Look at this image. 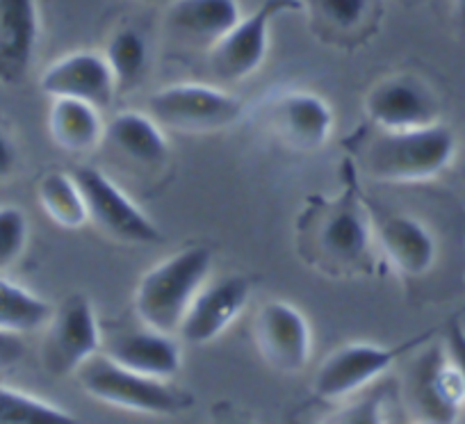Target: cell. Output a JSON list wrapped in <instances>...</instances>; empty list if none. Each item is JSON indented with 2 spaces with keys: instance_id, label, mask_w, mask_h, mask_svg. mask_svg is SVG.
<instances>
[{
  "instance_id": "cell-18",
  "label": "cell",
  "mask_w": 465,
  "mask_h": 424,
  "mask_svg": "<svg viewBox=\"0 0 465 424\" xmlns=\"http://www.w3.org/2000/svg\"><path fill=\"white\" fill-rule=\"evenodd\" d=\"M101 354L122 368L151 379L172 381L183 365L178 342L169 333H160L142 324V329L116 331L103 338Z\"/></svg>"
},
{
  "instance_id": "cell-19",
  "label": "cell",
  "mask_w": 465,
  "mask_h": 424,
  "mask_svg": "<svg viewBox=\"0 0 465 424\" xmlns=\"http://www.w3.org/2000/svg\"><path fill=\"white\" fill-rule=\"evenodd\" d=\"M240 19L238 0H172L163 25L173 42L210 51Z\"/></svg>"
},
{
  "instance_id": "cell-5",
  "label": "cell",
  "mask_w": 465,
  "mask_h": 424,
  "mask_svg": "<svg viewBox=\"0 0 465 424\" xmlns=\"http://www.w3.org/2000/svg\"><path fill=\"white\" fill-rule=\"evenodd\" d=\"M258 126L292 153H315L329 144L335 128L331 103L311 89L288 87L256 103Z\"/></svg>"
},
{
  "instance_id": "cell-33",
  "label": "cell",
  "mask_w": 465,
  "mask_h": 424,
  "mask_svg": "<svg viewBox=\"0 0 465 424\" xmlns=\"http://www.w3.org/2000/svg\"><path fill=\"white\" fill-rule=\"evenodd\" d=\"M137 3H151V0H137Z\"/></svg>"
},
{
  "instance_id": "cell-13",
  "label": "cell",
  "mask_w": 465,
  "mask_h": 424,
  "mask_svg": "<svg viewBox=\"0 0 465 424\" xmlns=\"http://www.w3.org/2000/svg\"><path fill=\"white\" fill-rule=\"evenodd\" d=\"M406 347H383L374 342H349L338 347L317 368L312 390L324 401H342L386 374Z\"/></svg>"
},
{
  "instance_id": "cell-28",
  "label": "cell",
  "mask_w": 465,
  "mask_h": 424,
  "mask_svg": "<svg viewBox=\"0 0 465 424\" xmlns=\"http://www.w3.org/2000/svg\"><path fill=\"white\" fill-rule=\"evenodd\" d=\"M320 424H388L386 404L377 395L361 397L335 409Z\"/></svg>"
},
{
  "instance_id": "cell-3",
  "label": "cell",
  "mask_w": 465,
  "mask_h": 424,
  "mask_svg": "<svg viewBox=\"0 0 465 424\" xmlns=\"http://www.w3.org/2000/svg\"><path fill=\"white\" fill-rule=\"evenodd\" d=\"M214 256L208 247H185L155 262L137 281L133 306L144 327L178 333L187 308L213 274Z\"/></svg>"
},
{
  "instance_id": "cell-1",
  "label": "cell",
  "mask_w": 465,
  "mask_h": 424,
  "mask_svg": "<svg viewBox=\"0 0 465 424\" xmlns=\"http://www.w3.org/2000/svg\"><path fill=\"white\" fill-rule=\"evenodd\" d=\"M297 253L331 279H368L379 270L374 220L351 187L311 196L297 215Z\"/></svg>"
},
{
  "instance_id": "cell-17",
  "label": "cell",
  "mask_w": 465,
  "mask_h": 424,
  "mask_svg": "<svg viewBox=\"0 0 465 424\" xmlns=\"http://www.w3.org/2000/svg\"><path fill=\"white\" fill-rule=\"evenodd\" d=\"M374 235L379 253L406 279H422L436 265L438 242L418 217L406 212L383 215L374 222Z\"/></svg>"
},
{
  "instance_id": "cell-25",
  "label": "cell",
  "mask_w": 465,
  "mask_h": 424,
  "mask_svg": "<svg viewBox=\"0 0 465 424\" xmlns=\"http://www.w3.org/2000/svg\"><path fill=\"white\" fill-rule=\"evenodd\" d=\"M53 306L39 294L0 274V329L12 333L39 331L48 324Z\"/></svg>"
},
{
  "instance_id": "cell-8",
  "label": "cell",
  "mask_w": 465,
  "mask_h": 424,
  "mask_svg": "<svg viewBox=\"0 0 465 424\" xmlns=\"http://www.w3.org/2000/svg\"><path fill=\"white\" fill-rule=\"evenodd\" d=\"M101 324L87 294H69L53 306L42 340V365L51 377H75L89 359L101 354Z\"/></svg>"
},
{
  "instance_id": "cell-22",
  "label": "cell",
  "mask_w": 465,
  "mask_h": 424,
  "mask_svg": "<svg viewBox=\"0 0 465 424\" xmlns=\"http://www.w3.org/2000/svg\"><path fill=\"white\" fill-rule=\"evenodd\" d=\"M101 110L74 98H53L48 108V135L57 149L74 155L92 153L103 144Z\"/></svg>"
},
{
  "instance_id": "cell-12",
  "label": "cell",
  "mask_w": 465,
  "mask_h": 424,
  "mask_svg": "<svg viewBox=\"0 0 465 424\" xmlns=\"http://www.w3.org/2000/svg\"><path fill=\"white\" fill-rule=\"evenodd\" d=\"M409 401L422 424H456L465 386L447 350L429 347L415 359L409 372Z\"/></svg>"
},
{
  "instance_id": "cell-15",
  "label": "cell",
  "mask_w": 465,
  "mask_h": 424,
  "mask_svg": "<svg viewBox=\"0 0 465 424\" xmlns=\"http://www.w3.org/2000/svg\"><path fill=\"white\" fill-rule=\"evenodd\" d=\"M39 87L48 98H74L94 108H107L116 96V84L107 60L98 51H74L46 66Z\"/></svg>"
},
{
  "instance_id": "cell-21",
  "label": "cell",
  "mask_w": 465,
  "mask_h": 424,
  "mask_svg": "<svg viewBox=\"0 0 465 424\" xmlns=\"http://www.w3.org/2000/svg\"><path fill=\"white\" fill-rule=\"evenodd\" d=\"M312 33L331 46L359 44L377 19L379 0H302Z\"/></svg>"
},
{
  "instance_id": "cell-16",
  "label": "cell",
  "mask_w": 465,
  "mask_h": 424,
  "mask_svg": "<svg viewBox=\"0 0 465 424\" xmlns=\"http://www.w3.org/2000/svg\"><path fill=\"white\" fill-rule=\"evenodd\" d=\"M42 16L37 0H0V84L16 87L37 60Z\"/></svg>"
},
{
  "instance_id": "cell-9",
  "label": "cell",
  "mask_w": 465,
  "mask_h": 424,
  "mask_svg": "<svg viewBox=\"0 0 465 424\" xmlns=\"http://www.w3.org/2000/svg\"><path fill=\"white\" fill-rule=\"evenodd\" d=\"M302 10V0H262L208 51V66L214 78L223 84H235L256 74L267 60L274 19L299 15Z\"/></svg>"
},
{
  "instance_id": "cell-32",
  "label": "cell",
  "mask_w": 465,
  "mask_h": 424,
  "mask_svg": "<svg viewBox=\"0 0 465 424\" xmlns=\"http://www.w3.org/2000/svg\"><path fill=\"white\" fill-rule=\"evenodd\" d=\"M454 21L459 30L465 33V0H454Z\"/></svg>"
},
{
  "instance_id": "cell-27",
  "label": "cell",
  "mask_w": 465,
  "mask_h": 424,
  "mask_svg": "<svg viewBox=\"0 0 465 424\" xmlns=\"http://www.w3.org/2000/svg\"><path fill=\"white\" fill-rule=\"evenodd\" d=\"M28 217L16 205H0V274L10 270L28 247Z\"/></svg>"
},
{
  "instance_id": "cell-10",
  "label": "cell",
  "mask_w": 465,
  "mask_h": 424,
  "mask_svg": "<svg viewBox=\"0 0 465 424\" xmlns=\"http://www.w3.org/2000/svg\"><path fill=\"white\" fill-rule=\"evenodd\" d=\"M363 110L379 131H415L436 126L442 117L440 98L413 74L379 80L365 96Z\"/></svg>"
},
{
  "instance_id": "cell-29",
  "label": "cell",
  "mask_w": 465,
  "mask_h": 424,
  "mask_svg": "<svg viewBox=\"0 0 465 424\" xmlns=\"http://www.w3.org/2000/svg\"><path fill=\"white\" fill-rule=\"evenodd\" d=\"M19 146L12 140L10 133L0 126V182H7L10 178H15V173L19 172Z\"/></svg>"
},
{
  "instance_id": "cell-6",
  "label": "cell",
  "mask_w": 465,
  "mask_h": 424,
  "mask_svg": "<svg viewBox=\"0 0 465 424\" xmlns=\"http://www.w3.org/2000/svg\"><path fill=\"white\" fill-rule=\"evenodd\" d=\"M146 113L163 128L178 133H217L247 117V105L223 87L173 83L146 98Z\"/></svg>"
},
{
  "instance_id": "cell-2",
  "label": "cell",
  "mask_w": 465,
  "mask_h": 424,
  "mask_svg": "<svg viewBox=\"0 0 465 424\" xmlns=\"http://www.w3.org/2000/svg\"><path fill=\"white\" fill-rule=\"evenodd\" d=\"M456 155V137L445 123L415 131H379L359 151L361 172L377 182L413 185L440 176Z\"/></svg>"
},
{
  "instance_id": "cell-34",
  "label": "cell",
  "mask_w": 465,
  "mask_h": 424,
  "mask_svg": "<svg viewBox=\"0 0 465 424\" xmlns=\"http://www.w3.org/2000/svg\"><path fill=\"white\" fill-rule=\"evenodd\" d=\"M232 424H249V422H232Z\"/></svg>"
},
{
  "instance_id": "cell-7",
  "label": "cell",
  "mask_w": 465,
  "mask_h": 424,
  "mask_svg": "<svg viewBox=\"0 0 465 424\" xmlns=\"http://www.w3.org/2000/svg\"><path fill=\"white\" fill-rule=\"evenodd\" d=\"M71 176L83 192L89 222L103 235L135 247L163 242V229L103 169L78 164Z\"/></svg>"
},
{
  "instance_id": "cell-23",
  "label": "cell",
  "mask_w": 465,
  "mask_h": 424,
  "mask_svg": "<svg viewBox=\"0 0 465 424\" xmlns=\"http://www.w3.org/2000/svg\"><path fill=\"white\" fill-rule=\"evenodd\" d=\"M107 66L114 78L116 94L135 92L149 71V44L146 37L133 25H119L105 44Z\"/></svg>"
},
{
  "instance_id": "cell-14",
  "label": "cell",
  "mask_w": 465,
  "mask_h": 424,
  "mask_svg": "<svg viewBox=\"0 0 465 424\" xmlns=\"http://www.w3.org/2000/svg\"><path fill=\"white\" fill-rule=\"evenodd\" d=\"M249 299L252 283L247 276L226 274L210 279L187 308L178 336L190 345H208L217 340L242 315Z\"/></svg>"
},
{
  "instance_id": "cell-30",
  "label": "cell",
  "mask_w": 465,
  "mask_h": 424,
  "mask_svg": "<svg viewBox=\"0 0 465 424\" xmlns=\"http://www.w3.org/2000/svg\"><path fill=\"white\" fill-rule=\"evenodd\" d=\"M25 354V342L21 333L3 331L0 329V370H7L19 363Z\"/></svg>"
},
{
  "instance_id": "cell-20",
  "label": "cell",
  "mask_w": 465,
  "mask_h": 424,
  "mask_svg": "<svg viewBox=\"0 0 465 424\" xmlns=\"http://www.w3.org/2000/svg\"><path fill=\"white\" fill-rule=\"evenodd\" d=\"M103 144L119 160H126L131 167L142 172L163 169L169 160V142L163 126L140 110L116 113L105 123Z\"/></svg>"
},
{
  "instance_id": "cell-11",
  "label": "cell",
  "mask_w": 465,
  "mask_h": 424,
  "mask_svg": "<svg viewBox=\"0 0 465 424\" xmlns=\"http://www.w3.org/2000/svg\"><path fill=\"white\" fill-rule=\"evenodd\" d=\"M253 340L262 360L281 374H299L311 360V324L294 303L283 299H272L258 308Z\"/></svg>"
},
{
  "instance_id": "cell-24",
  "label": "cell",
  "mask_w": 465,
  "mask_h": 424,
  "mask_svg": "<svg viewBox=\"0 0 465 424\" xmlns=\"http://www.w3.org/2000/svg\"><path fill=\"white\" fill-rule=\"evenodd\" d=\"M37 199L48 220L60 229L78 231L89 222L83 192L71 173L48 172L37 185Z\"/></svg>"
},
{
  "instance_id": "cell-35",
  "label": "cell",
  "mask_w": 465,
  "mask_h": 424,
  "mask_svg": "<svg viewBox=\"0 0 465 424\" xmlns=\"http://www.w3.org/2000/svg\"><path fill=\"white\" fill-rule=\"evenodd\" d=\"M418 424H422V422H418Z\"/></svg>"
},
{
  "instance_id": "cell-26",
  "label": "cell",
  "mask_w": 465,
  "mask_h": 424,
  "mask_svg": "<svg viewBox=\"0 0 465 424\" xmlns=\"http://www.w3.org/2000/svg\"><path fill=\"white\" fill-rule=\"evenodd\" d=\"M0 424H78V419L51 401L0 383Z\"/></svg>"
},
{
  "instance_id": "cell-31",
  "label": "cell",
  "mask_w": 465,
  "mask_h": 424,
  "mask_svg": "<svg viewBox=\"0 0 465 424\" xmlns=\"http://www.w3.org/2000/svg\"><path fill=\"white\" fill-rule=\"evenodd\" d=\"M445 350L447 356L451 359V363L459 368L460 377H463V386H465V329L460 324H450L447 329V338H445Z\"/></svg>"
},
{
  "instance_id": "cell-4",
  "label": "cell",
  "mask_w": 465,
  "mask_h": 424,
  "mask_svg": "<svg viewBox=\"0 0 465 424\" xmlns=\"http://www.w3.org/2000/svg\"><path fill=\"white\" fill-rule=\"evenodd\" d=\"M75 379L80 388L96 401L133 413L172 418L185 413L194 404L190 392L173 388L163 379H151L122 368L103 354L89 359L75 372Z\"/></svg>"
}]
</instances>
